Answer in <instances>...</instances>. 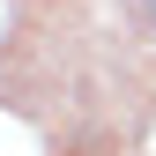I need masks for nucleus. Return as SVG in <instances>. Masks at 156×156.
Returning <instances> with one entry per match:
<instances>
[{"label": "nucleus", "instance_id": "1", "mask_svg": "<svg viewBox=\"0 0 156 156\" xmlns=\"http://www.w3.org/2000/svg\"><path fill=\"white\" fill-rule=\"evenodd\" d=\"M149 23H156V0H149Z\"/></svg>", "mask_w": 156, "mask_h": 156}]
</instances>
